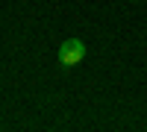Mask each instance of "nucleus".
I'll return each mask as SVG.
<instances>
[{"label": "nucleus", "instance_id": "f257e3e1", "mask_svg": "<svg viewBox=\"0 0 147 132\" xmlns=\"http://www.w3.org/2000/svg\"><path fill=\"white\" fill-rule=\"evenodd\" d=\"M82 59H85V44L80 38H65L62 44H59V62H62L65 68L80 65Z\"/></svg>", "mask_w": 147, "mask_h": 132}]
</instances>
